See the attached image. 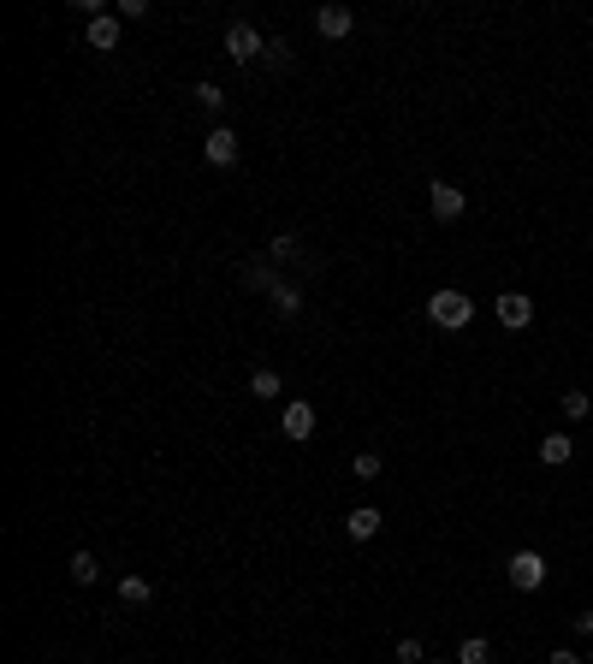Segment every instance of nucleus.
Masks as SVG:
<instances>
[{
  "label": "nucleus",
  "instance_id": "obj_1",
  "mask_svg": "<svg viewBox=\"0 0 593 664\" xmlns=\"http://www.w3.org/2000/svg\"><path fill=\"white\" fill-rule=\"evenodd\" d=\"M427 321L445 326V332H463V326L475 321V303H469V291H457V285H439L433 297H427Z\"/></svg>",
  "mask_w": 593,
  "mask_h": 664
},
{
  "label": "nucleus",
  "instance_id": "obj_2",
  "mask_svg": "<svg viewBox=\"0 0 593 664\" xmlns=\"http://www.w3.org/2000/svg\"><path fill=\"white\" fill-rule=\"evenodd\" d=\"M226 54L238 59V66H250V59L268 54V36H261L255 24H243V18H238V24H226Z\"/></svg>",
  "mask_w": 593,
  "mask_h": 664
},
{
  "label": "nucleus",
  "instance_id": "obj_3",
  "mask_svg": "<svg viewBox=\"0 0 593 664\" xmlns=\"http://www.w3.org/2000/svg\"><path fill=\"white\" fill-rule=\"evenodd\" d=\"M540 581H546V558H540V551H510V587H516V594H534Z\"/></svg>",
  "mask_w": 593,
  "mask_h": 664
},
{
  "label": "nucleus",
  "instance_id": "obj_4",
  "mask_svg": "<svg viewBox=\"0 0 593 664\" xmlns=\"http://www.w3.org/2000/svg\"><path fill=\"white\" fill-rule=\"evenodd\" d=\"M279 433L291 439V445L315 439V404H309V397H291V404H285V415H279Z\"/></svg>",
  "mask_w": 593,
  "mask_h": 664
},
{
  "label": "nucleus",
  "instance_id": "obj_5",
  "mask_svg": "<svg viewBox=\"0 0 593 664\" xmlns=\"http://www.w3.org/2000/svg\"><path fill=\"white\" fill-rule=\"evenodd\" d=\"M427 208H433V220H445V226H452V220H463V190H457V184H445V178H433L427 184Z\"/></svg>",
  "mask_w": 593,
  "mask_h": 664
},
{
  "label": "nucleus",
  "instance_id": "obj_6",
  "mask_svg": "<svg viewBox=\"0 0 593 664\" xmlns=\"http://www.w3.org/2000/svg\"><path fill=\"white\" fill-rule=\"evenodd\" d=\"M119 30H125V18H119V13H101V18H89V24H84V42L96 48V54H114V48H119Z\"/></svg>",
  "mask_w": 593,
  "mask_h": 664
},
{
  "label": "nucleus",
  "instance_id": "obj_7",
  "mask_svg": "<svg viewBox=\"0 0 593 664\" xmlns=\"http://www.w3.org/2000/svg\"><path fill=\"white\" fill-rule=\"evenodd\" d=\"M493 309H498V321H505V332H523V326L534 321V303H528L523 291H498Z\"/></svg>",
  "mask_w": 593,
  "mask_h": 664
},
{
  "label": "nucleus",
  "instance_id": "obj_8",
  "mask_svg": "<svg viewBox=\"0 0 593 664\" xmlns=\"http://www.w3.org/2000/svg\"><path fill=\"white\" fill-rule=\"evenodd\" d=\"M202 155H208V167H238V137H232V125H214L208 142H202Z\"/></svg>",
  "mask_w": 593,
  "mask_h": 664
},
{
  "label": "nucleus",
  "instance_id": "obj_9",
  "mask_svg": "<svg viewBox=\"0 0 593 664\" xmlns=\"http://www.w3.org/2000/svg\"><path fill=\"white\" fill-rule=\"evenodd\" d=\"M351 24H356L351 6H321V13H315V30H321L326 42H344V36H351Z\"/></svg>",
  "mask_w": 593,
  "mask_h": 664
},
{
  "label": "nucleus",
  "instance_id": "obj_10",
  "mask_svg": "<svg viewBox=\"0 0 593 664\" xmlns=\"http://www.w3.org/2000/svg\"><path fill=\"white\" fill-rule=\"evenodd\" d=\"M380 523H386V516H380V510H374V505H356L351 516H344V534H351L356 546H368V540L380 534Z\"/></svg>",
  "mask_w": 593,
  "mask_h": 664
},
{
  "label": "nucleus",
  "instance_id": "obj_11",
  "mask_svg": "<svg viewBox=\"0 0 593 664\" xmlns=\"http://www.w3.org/2000/svg\"><path fill=\"white\" fill-rule=\"evenodd\" d=\"M570 457H576V439H570V433H546V439H540V463H546V468H564Z\"/></svg>",
  "mask_w": 593,
  "mask_h": 664
},
{
  "label": "nucleus",
  "instance_id": "obj_12",
  "mask_svg": "<svg viewBox=\"0 0 593 664\" xmlns=\"http://www.w3.org/2000/svg\"><path fill=\"white\" fill-rule=\"evenodd\" d=\"M273 268H279V261H291V268H303V273H315V255L309 250H303V243H296V238H273Z\"/></svg>",
  "mask_w": 593,
  "mask_h": 664
},
{
  "label": "nucleus",
  "instance_id": "obj_13",
  "mask_svg": "<svg viewBox=\"0 0 593 664\" xmlns=\"http://www.w3.org/2000/svg\"><path fill=\"white\" fill-rule=\"evenodd\" d=\"M268 303L285 314V321H291V314H303V291H296L291 279H279V285H273V291H268Z\"/></svg>",
  "mask_w": 593,
  "mask_h": 664
},
{
  "label": "nucleus",
  "instance_id": "obj_14",
  "mask_svg": "<svg viewBox=\"0 0 593 664\" xmlns=\"http://www.w3.org/2000/svg\"><path fill=\"white\" fill-rule=\"evenodd\" d=\"M243 285H250V291H261V297H268L273 285H279V268H268V261H243Z\"/></svg>",
  "mask_w": 593,
  "mask_h": 664
},
{
  "label": "nucleus",
  "instance_id": "obj_15",
  "mask_svg": "<svg viewBox=\"0 0 593 664\" xmlns=\"http://www.w3.org/2000/svg\"><path fill=\"white\" fill-rule=\"evenodd\" d=\"M119 599H125V605H149V599H155V587H149V576H119Z\"/></svg>",
  "mask_w": 593,
  "mask_h": 664
},
{
  "label": "nucleus",
  "instance_id": "obj_16",
  "mask_svg": "<svg viewBox=\"0 0 593 664\" xmlns=\"http://www.w3.org/2000/svg\"><path fill=\"white\" fill-rule=\"evenodd\" d=\"M71 581H78V587H89V581H101V564H96V551H71Z\"/></svg>",
  "mask_w": 593,
  "mask_h": 664
},
{
  "label": "nucleus",
  "instance_id": "obj_17",
  "mask_svg": "<svg viewBox=\"0 0 593 664\" xmlns=\"http://www.w3.org/2000/svg\"><path fill=\"white\" fill-rule=\"evenodd\" d=\"M190 96H196V107H202V114H226V89H220V84H208V77H202V84L190 89Z\"/></svg>",
  "mask_w": 593,
  "mask_h": 664
},
{
  "label": "nucleus",
  "instance_id": "obj_18",
  "mask_svg": "<svg viewBox=\"0 0 593 664\" xmlns=\"http://www.w3.org/2000/svg\"><path fill=\"white\" fill-rule=\"evenodd\" d=\"M279 392H285V380L273 374V368H255L250 374V397H279Z\"/></svg>",
  "mask_w": 593,
  "mask_h": 664
},
{
  "label": "nucleus",
  "instance_id": "obj_19",
  "mask_svg": "<svg viewBox=\"0 0 593 664\" xmlns=\"http://www.w3.org/2000/svg\"><path fill=\"white\" fill-rule=\"evenodd\" d=\"M558 410H564V415H570V422H581V415H588V410H593V397H588V392H581V386H570V392H564V397H558Z\"/></svg>",
  "mask_w": 593,
  "mask_h": 664
},
{
  "label": "nucleus",
  "instance_id": "obj_20",
  "mask_svg": "<svg viewBox=\"0 0 593 664\" xmlns=\"http://www.w3.org/2000/svg\"><path fill=\"white\" fill-rule=\"evenodd\" d=\"M457 664H493V647H487L480 635H469L463 647H457Z\"/></svg>",
  "mask_w": 593,
  "mask_h": 664
},
{
  "label": "nucleus",
  "instance_id": "obj_21",
  "mask_svg": "<svg viewBox=\"0 0 593 664\" xmlns=\"http://www.w3.org/2000/svg\"><path fill=\"white\" fill-rule=\"evenodd\" d=\"M351 475H356V481H380V457H374V451H356L351 457Z\"/></svg>",
  "mask_w": 593,
  "mask_h": 664
},
{
  "label": "nucleus",
  "instance_id": "obj_22",
  "mask_svg": "<svg viewBox=\"0 0 593 664\" xmlns=\"http://www.w3.org/2000/svg\"><path fill=\"white\" fill-rule=\"evenodd\" d=\"M397 664H427V659H422V641H415V635L397 641Z\"/></svg>",
  "mask_w": 593,
  "mask_h": 664
},
{
  "label": "nucleus",
  "instance_id": "obj_23",
  "mask_svg": "<svg viewBox=\"0 0 593 664\" xmlns=\"http://www.w3.org/2000/svg\"><path fill=\"white\" fill-rule=\"evenodd\" d=\"M142 13H149V0H119V18H125V24H131V18H142Z\"/></svg>",
  "mask_w": 593,
  "mask_h": 664
},
{
  "label": "nucleus",
  "instance_id": "obj_24",
  "mask_svg": "<svg viewBox=\"0 0 593 664\" xmlns=\"http://www.w3.org/2000/svg\"><path fill=\"white\" fill-rule=\"evenodd\" d=\"M261 59H268V66H291V54H285V42H268V54H261Z\"/></svg>",
  "mask_w": 593,
  "mask_h": 664
},
{
  "label": "nucleus",
  "instance_id": "obj_25",
  "mask_svg": "<svg viewBox=\"0 0 593 664\" xmlns=\"http://www.w3.org/2000/svg\"><path fill=\"white\" fill-rule=\"evenodd\" d=\"M570 623H576V635H588V641H593V611H576Z\"/></svg>",
  "mask_w": 593,
  "mask_h": 664
},
{
  "label": "nucleus",
  "instance_id": "obj_26",
  "mask_svg": "<svg viewBox=\"0 0 593 664\" xmlns=\"http://www.w3.org/2000/svg\"><path fill=\"white\" fill-rule=\"evenodd\" d=\"M552 664H588V659H576V652H564V647H558V652H552Z\"/></svg>",
  "mask_w": 593,
  "mask_h": 664
},
{
  "label": "nucleus",
  "instance_id": "obj_27",
  "mask_svg": "<svg viewBox=\"0 0 593 664\" xmlns=\"http://www.w3.org/2000/svg\"><path fill=\"white\" fill-rule=\"evenodd\" d=\"M588 664H593V652H588Z\"/></svg>",
  "mask_w": 593,
  "mask_h": 664
}]
</instances>
